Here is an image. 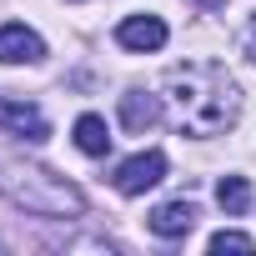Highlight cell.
<instances>
[{
    "instance_id": "1",
    "label": "cell",
    "mask_w": 256,
    "mask_h": 256,
    "mask_svg": "<svg viewBox=\"0 0 256 256\" xmlns=\"http://www.w3.org/2000/svg\"><path fill=\"white\" fill-rule=\"evenodd\" d=\"M166 100L191 136H216L241 116V90L216 60H186L166 70Z\"/></svg>"
},
{
    "instance_id": "2",
    "label": "cell",
    "mask_w": 256,
    "mask_h": 256,
    "mask_svg": "<svg viewBox=\"0 0 256 256\" xmlns=\"http://www.w3.org/2000/svg\"><path fill=\"white\" fill-rule=\"evenodd\" d=\"M0 191H6L16 206H26V211H36V216H80L86 211V196L70 186V181H60V176H50V171H20V166H0Z\"/></svg>"
},
{
    "instance_id": "3",
    "label": "cell",
    "mask_w": 256,
    "mask_h": 256,
    "mask_svg": "<svg viewBox=\"0 0 256 256\" xmlns=\"http://www.w3.org/2000/svg\"><path fill=\"white\" fill-rule=\"evenodd\" d=\"M110 181H116L120 196H146L151 186L166 181V151H141V156H131V161H120Z\"/></svg>"
},
{
    "instance_id": "4",
    "label": "cell",
    "mask_w": 256,
    "mask_h": 256,
    "mask_svg": "<svg viewBox=\"0 0 256 256\" xmlns=\"http://www.w3.org/2000/svg\"><path fill=\"white\" fill-rule=\"evenodd\" d=\"M0 131L26 136V141H46V136H50V120H46V110H40V106H30V100L0 96Z\"/></svg>"
},
{
    "instance_id": "5",
    "label": "cell",
    "mask_w": 256,
    "mask_h": 256,
    "mask_svg": "<svg viewBox=\"0 0 256 256\" xmlns=\"http://www.w3.org/2000/svg\"><path fill=\"white\" fill-rule=\"evenodd\" d=\"M116 40H120V50H161L166 46V20L161 16H126L120 26H116Z\"/></svg>"
},
{
    "instance_id": "6",
    "label": "cell",
    "mask_w": 256,
    "mask_h": 256,
    "mask_svg": "<svg viewBox=\"0 0 256 256\" xmlns=\"http://www.w3.org/2000/svg\"><path fill=\"white\" fill-rule=\"evenodd\" d=\"M40 56H46V40L30 26H20V20L0 26V66H20V60H40Z\"/></svg>"
},
{
    "instance_id": "7",
    "label": "cell",
    "mask_w": 256,
    "mask_h": 256,
    "mask_svg": "<svg viewBox=\"0 0 256 256\" xmlns=\"http://www.w3.org/2000/svg\"><path fill=\"white\" fill-rule=\"evenodd\" d=\"M191 226H196V206H191V201H166V206H156V211H151V231H156V236H166V241L186 236Z\"/></svg>"
},
{
    "instance_id": "8",
    "label": "cell",
    "mask_w": 256,
    "mask_h": 256,
    "mask_svg": "<svg viewBox=\"0 0 256 256\" xmlns=\"http://www.w3.org/2000/svg\"><path fill=\"white\" fill-rule=\"evenodd\" d=\"M161 120V100L146 96V90H126L120 96V126L126 131H146V126Z\"/></svg>"
},
{
    "instance_id": "9",
    "label": "cell",
    "mask_w": 256,
    "mask_h": 256,
    "mask_svg": "<svg viewBox=\"0 0 256 256\" xmlns=\"http://www.w3.org/2000/svg\"><path fill=\"white\" fill-rule=\"evenodd\" d=\"M76 146H80L86 156H106V151H110V126H106L96 110H86V116L76 120Z\"/></svg>"
},
{
    "instance_id": "10",
    "label": "cell",
    "mask_w": 256,
    "mask_h": 256,
    "mask_svg": "<svg viewBox=\"0 0 256 256\" xmlns=\"http://www.w3.org/2000/svg\"><path fill=\"white\" fill-rule=\"evenodd\" d=\"M216 201H221L226 216H241V211L251 206V186H246V176H221V181H216Z\"/></svg>"
},
{
    "instance_id": "11",
    "label": "cell",
    "mask_w": 256,
    "mask_h": 256,
    "mask_svg": "<svg viewBox=\"0 0 256 256\" xmlns=\"http://www.w3.org/2000/svg\"><path fill=\"white\" fill-rule=\"evenodd\" d=\"M211 251H256V241L246 231H216L211 236Z\"/></svg>"
},
{
    "instance_id": "12",
    "label": "cell",
    "mask_w": 256,
    "mask_h": 256,
    "mask_svg": "<svg viewBox=\"0 0 256 256\" xmlns=\"http://www.w3.org/2000/svg\"><path fill=\"white\" fill-rule=\"evenodd\" d=\"M251 60H256V20H251Z\"/></svg>"
},
{
    "instance_id": "13",
    "label": "cell",
    "mask_w": 256,
    "mask_h": 256,
    "mask_svg": "<svg viewBox=\"0 0 256 256\" xmlns=\"http://www.w3.org/2000/svg\"><path fill=\"white\" fill-rule=\"evenodd\" d=\"M196 6H206V10H216V6H221V0H196Z\"/></svg>"
}]
</instances>
